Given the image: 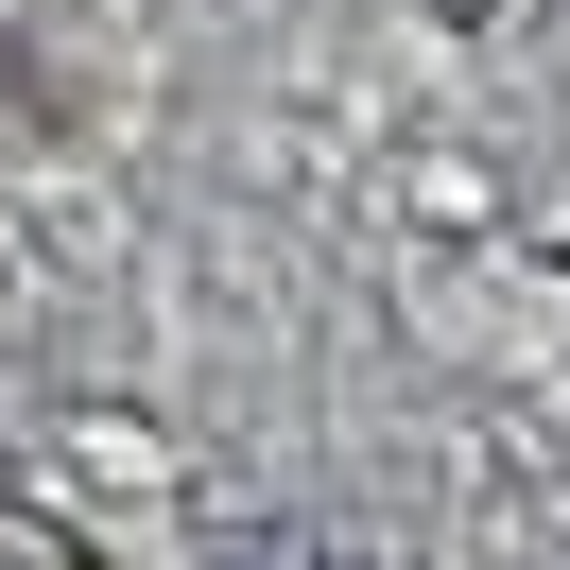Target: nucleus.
Here are the masks:
<instances>
[{
    "mask_svg": "<svg viewBox=\"0 0 570 570\" xmlns=\"http://www.w3.org/2000/svg\"><path fill=\"white\" fill-rule=\"evenodd\" d=\"M225 570H346V553H312V535H243Z\"/></svg>",
    "mask_w": 570,
    "mask_h": 570,
    "instance_id": "obj_1",
    "label": "nucleus"
}]
</instances>
